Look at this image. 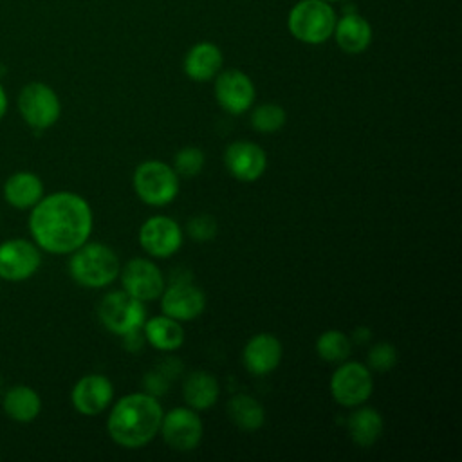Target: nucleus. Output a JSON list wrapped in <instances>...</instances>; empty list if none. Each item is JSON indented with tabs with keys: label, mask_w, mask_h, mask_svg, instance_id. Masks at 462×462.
Wrapping results in <instances>:
<instances>
[{
	"label": "nucleus",
	"mask_w": 462,
	"mask_h": 462,
	"mask_svg": "<svg viewBox=\"0 0 462 462\" xmlns=\"http://www.w3.org/2000/svg\"><path fill=\"white\" fill-rule=\"evenodd\" d=\"M70 254L69 273L72 280L83 287H106L119 276V258L105 244L85 242Z\"/></svg>",
	"instance_id": "3"
},
{
	"label": "nucleus",
	"mask_w": 462,
	"mask_h": 462,
	"mask_svg": "<svg viewBox=\"0 0 462 462\" xmlns=\"http://www.w3.org/2000/svg\"><path fill=\"white\" fill-rule=\"evenodd\" d=\"M397 363V350L392 343L381 341L368 350V366L375 372H386Z\"/></svg>",
	"instance_id": "29"
},
{
	"label": "nucleus",
	"mask_w": 462,
	"mask_h": 462,
	"mask_svg": "<svg viewBox=\"0 0 462 462\" xmlns=\"http://www.w3.org/2000/svg\"><path fill=\"white\" fill-rule=\"evenodd\" d=\"M88 202L72 191H56L32 206L29 231L34 244L52 254H69L83 245L92 231Z\"/></svg>",
	"instance_id": "1"
},
{
	"label": "nucleus",
	"mask_w": 462,
	"mask_h": 462,
	"mask_svg": "<svg viewBox=\"0 0 462 462\" xmlns=\"http://www.w3.org/2000/svg\"><path fill=\"white\" fill-rule=\"evenodd\" d=\"M97 316L108 332L123 336L130 330L143 328L146 309L143 301L132 298L125 291H114L105 294L99 301Z\"/></svg>",
	"instance_id": "6"
},
{
	"label": "nucleus",
	"mask_w": 462,
	"mask_h": 462,
	"mask_svg": "<svg viewBox=\"0 0 462 462\" xmlns=\"http://www.w3.org/2000/svg\"><path fill=\"white\" fill-rule=\"evenodd\" d=\"M282 354L283 350L278 337L271 334H256L245 343L242 361L249 374L267 375L280 365Z\"/></svg>",
	"instance_id": "17"
},
{
	"label": "nucleus",
	"mask_w": 462,
	"mask_h": 462,
	"mask_svg": "<svg viewBox=\"0 0 462 462\" xmlns=\"http://www.w3.org/2000/svg\"><path fill=\"white\" fill-rule=\"evenodd\" d=\"M42 263L40 247L23 238H13L0 244V278L7 282H23L36 274Z\"/></svg>",
	"instance_id": "10"
},
{
	"label": "nucleus",
	"mask_w": 462,
	"mask_h": 462,
	"mask_svg": "<svg viewBox=\"0 0 462 462\" xmlns=\"http://www.w3.org/2000/svg\"><path fill=\"white\" fill-rule=\"evenodd\" d=\"M164 442L175 451H193L204 433L202 420L193 408H173L162 415L161 430Z\"/></svg>",
	"instance_id": "9"
},
{
	"label": "nucleus",
	"mask_w": 462,
	"mask_h": 462,
	"mask_svg": "<svg viewBox=\"0 0 462 462\" xmlns=\"http://www.w3.org/2000/svg\"><path fill=\"white\" fill-rule=\"evenodd\" d=\"M123 341H125L126 350H130V352H137V350L143 346L144 336H143L141 328H135V330H130V332L123 334Z\"/></svg>",
	"instance_id": "33"
},
{
	"label": "nucleus",
	"mask_w": 462,
	"mask_h": 462,
	"mask_svg": "<svg viewBox=\"0 0 462 462\" xmlns=\"http://www.w3.org/2000/svg\"><path fill=\"white\" fill-rule=\"evenodd\" d=\"M161 309L164 316L177 321H191L206 309V294L191 282H175L161 294Z\"/></svg>",
	"instance_id": "14"
},
{
	"label": "nucleus",
	"mask_w": 462,
	"mask_h": 462,
	"mask_svg": "<svg viewBox=\"0 0 462 462\" xmlns=\"http://www.w3.org/2000/svg\"><path fill=\"white\" fill-rule=\"evenodd\" d=\"M354 337L357 343H365L370 337V332H368V328H356Z\"/></svg>",
	"instance_id": "35"
},
{
	"label": "nucleus",
	"mask_w": 462,
	"mask_h": 462,
	"mask_svg": "<svg viewBox=\"0 0 462 462\" xmlns=\"http://www.w3.org/2000/svg\"><path fill=\"white\" fill-rule=\"evenodd\" d=\"M157 370L166 377V379H175L180 372H182V365H180V361L179 359H164L159 366H157Z\"/></svg>",
	"instance_id": "32"
},
{
	"label": "nucleus",
	"mask_w": 462,
	"mask_h": 462,
	"mask_svg": "<svg viewBox=\"0 0 462 462\" xmlns=\"http://www.w3.org/2000/svg\"><path fill=\"white\" fill-rule=\"evenodd\" d=\"M144 339L157 350L171 352L184 343V328L180 321L170 316H155L143 323Z\"/></svg>",
	"instance_id": "22"
},
{
	"label": "nucleus",
	"mask_w": 462,
	"mask_h": 462,
	"mask_svg": "<svg viewBox=\"0 0 462 462\" xmlns=\"http://www.w3.org/2000/svg\"><path fill=\"white\" fill-rule=\"evenodd\" d=\"M229 419L245 431L260 430L265 422V410L254 397L247 393H236L227 401Z\"/></svg>",
	"instance_id": "25"
},
{
	"label": "nucleus",
	"mask_w": 462,
	"mask_h": 462,
	"mask_svg": "<svg viewBox=\"0 0 462 462\" xmlns=\"http://www.w3.org/2000/svg\"><path fill=\"white\" fill-rule=\"evenodd\" d=\"M332 36L343 52L359 54L372 43V27L365 16L348 13L336 20Z\"/></svg>",
	"instance_id": "18"
},
{
	"label": "nucleus",
	"mask_w": 462,
	"mask_h": 462,
	"mask_svg": "<svg viewBox=\"0 0 462 462\" xmlns=\"http://www.w3.org/2000/svg\"><path fill=\"white\" fill-rule=\"evenodd\" d=\"M224 63L222 51L211 42L195 43L184 56L182 69L188 78L193 81H208L213 79Z\"/></svg>",
	"instance_id": "19"
},
{
	"label": "nucleus",
	"mask_w": 462,
	"mask_h": 462,
	"mask_svg": "<svg viewBox=\"0 0 462 462\" xmlns=\"http://www.w3.org/2000/svg\"><path fill=\"white\" fill-rule=\"evenodd\" d=\"M137 197L150 206H166L179 193V175L162 161L141 162L132 177Z\"/></svg>",
	"instance_id": "5"
},
{
	"label": "nucleus",
	"mask_w": 462,
	"mask_h": 462,
	"mask_svg": "<svg viewBox=\"0 0 462 462\" xmlns=\"http://www.w3.org/2000/svg\"><path fill=\"white\" fill-rule=\"evenodd\" d=\"M254 85L251 78L238 70L227 69L217 74L215 79V97L218 105L231 116H240L251 108L254 101Z\"/></svg>",
	"instance_id": "13"
},
{
	"label": "nucleus",
	"mask_w": 462,
	"mask_h": 462,
	"mask_svg": "<svg viewBox=\"0 0 462 462\" xmlns=\"http://www.w3.org/2000/svg\"><path fill=\"white\" fill-rule=\"evenodd\" d=\"M217 220L211 215H195L188 222V235L197 242H208L217 235Z\"/></svg>",
	"instance_id": "30"
},
{
	"label": "nucleus",
	"mask_w": 462,
	"mask_h": 462,
	"mask_svg": "<svg viewBox=\"0 0 462 462\" xmlns=\"http://www.w3.org/2000/svg\"><path fill=\"white\" fill-rule=\"evenodd\" d=\"M218 381L213 374L204 370H195L186 375L182 384V397L189 408L195 411L209 410L218 399Z\"/></svg>",
	"instance_id": "21"
},
{
	"label": "nucleus",
	"mask_w": 462,
	"mask_h": 462,
	"mask_svg": "<svg viewBox=\"0 0 462 462\" xmlns=\"http://www.w3.org/2000/svg\"><path fill=\"white\" fill-rule=\"evenodd\" d=\"M224 164L235 179L253 182L263 175L267 155L253 141H235L224 152Z\"/></svg>",
	"instance_id": "15"
},
{
	"label": "nucleus",
	"mask_w": 462,
	"mask_h": 462,
	"mask_svg": "<svg viewBox=\"0 0 462 462\" xmlns=\"http://www.w3.org/2000/svg\"><path fill=\"white\" fill-rule=\"evenodd\" d=\"M285 123H287V114L276 103L260 105L258 108H254V112L251 116L253 128L262 134H274V132L282 130Z\"/></svg>",
	"instance_id": "27"
},
{
	"label": "nucleus",
	"mask_w": 462,
	"mask_h": 462,
	"mask_svg": "<svg viewBox=\"0 0 462 462\" xmlns=\"http://www.w3.org/2000/svg\"><path fill=\"white\" fill-rule=\"evenodd\" d=\"M139 244L146 254L153 258H168L182 245L180 226L164 215H155L144 220L139 229Z\"/></svg>",
	"instance_id": "12"
},
{
	"label": "nucleus",
	"mask_w": 462,
	"mask_h": 462,
	"mask_svg": "<svg viewBox=\"0 0 462 462\" xmlns=\"http://www.w3.org/2000/svg\"><path fill=\"white\" fill-rule=\"evenodd\" d=\"M384 422L377 410L374 408H359L348 419V433L356 446L370 448L383 435Z\"/></svg>",
	"instance_id": "24"
},
{
	"label": "nucleus",
	"mask_w": 462,
	"mask_h": 462,
	"mask_svg": "<svg viewBox=\"0 0 462 462\" xmlns=\"http://www.w3.org/2000/svg\"><path fill=\"white\" fill-rule=\"evenodd\" d=\"M121 283L126 294L139 301L157 300L164 291V276L152 260L134 258L119 271Z\"/></svg>",
	"instance_id": "11"
},
{
	"label": "nucleus",
	"mask_w": 462,
	"mask_h": 462,
	"mask_svg": "<svg viewBox=\"0 0 462 462\" xmlns=\"http://www.w3.org/2000/svg\"><path fill=\"white\" fill-rule=\"evenodd\" d=\"M318 356L327 363H343L350 354V337L337 330H325L316 341Z\"/></svg>",
	"instance_id": "26"
},
{
	"label": "nucleus",
	"mask_w": 462,
	"mask_h": 462,
	"mask_svg": "<svg viewBox=\"0 0 462 462\" xmlns=\"http://www.w3.org/2000/svg\"><path fill=\"white\" fill-rule=\"evenodd\" d=\"M5 112H7V94L0 85V119L5 116Z\"/></svg>",
	"instance_id": "34"
},
{
	"label": "nucleus",
	"mask_w": 462,
	"mask_h": 462,
	"mask_svg": "<svg viewBox=\"0 0 462 462\" xmlns=\"http://www.w3.org/2000/svg\"><path fill=\"white\" fill-rule=\"evenodd\" d=\"M204 152L197 146H186L182 150L177 152L175 159H173V170L179 177H195L200 173V170L204 168Z\"/></svg>",
	"instance_id": "28"
},
{
	"label": "nucleus",
	"mask_w": 462,
	"mask_h": 462,
	"mask_svg": "<svg viewBox=\"0 0 462 462\" xmlns=\"http://www.w3.org/2000/svg\"><path fill=\"white\" fill-rule=\"evenodd\" d=\"M0 390H2V379H0Z\"/></svg>",
	"instance_id": "37"
},
{
	"label": "nucleus",
	"mask_w": 462,
	"mask_h": 462,
	"mask_svg": "<svg viewBox=\"0 0 462 462\" xmlns=\"http://www.w3.org/2000/svg\"><path fill=\"white\" fill-rule=\"evenodd\" d=\"M4 411L14 422H32L42 411V399L38 392L27 384H16L4 395Z\"/></svg>",
	"instance_id": "23"
},
{
	"label": "nucleus",
	"mask_w": 462,
	"mask_h": 462,
	"mask_svg": "<svg viewBox=\"0 0 462 462\" xmlns=\"http://www.w3.org/2000/svg\"><path fill=\"white\" fill-rule=\"evenodd\" d=\"M143 384H144V390L146 393L157 397V395H162L166 393L168 386H170V379H166L157 368L153 372H148L143 379Z\"/></svg>",
	"instance_id": "31"
},
{
	"label": "nucleus",
	"mask_w": 462,
	"mask_h": 462,
	"mask_svg": "<svg viewBox=\"0 0 462 462\" xmlns=\"http://www.w3.org/2000/svg\"><path fill=\"white\" fill-rule=\"evenodd\" d=\"M374 390V377L368 366L357 361H343L330 379L334 401L345 408L361 406Z\"/></svg>",
	"instance_id": "8"
},
{
	"label": "nucleus",
	"mask_w": 462,
	"mask_h": 462,
	"mask_svg": "<svg viewBox=\"0 0 462 462\" xmlns=\"http://www.w3.org/2000/svg\"><path fill=\"white\" fill-rule=\"evenodd\" d=\"M43 197V182L32 171H14L4 184V199L16 209H27Z\"/></svg>",
	"instance_id": "20"
},
{
	"label": "nucleus",
	"mask_w": 462,
	"mask_h": 462,
	"mask_svg": "<svg viewBox=\"0 0 462 462\" xmlns=\"http://www.w3.org/2000/svg\"><path fill=\"white\" fill-rule=\"evenodd\" d=\"M336 11L325 0H300L289 13V32L303 43L318 45L327 42L336 25Z\"/></svg>",
	"instance_id": "4"
},
{
	"label": "nucleus",
	"mask_w": 462,
	"mask_h": 462,
	"mask_svg": "<svg viewBox=\"0 0 462 462\" xmlns=\"http://www.w3.org/2000/svg\"><path fill=\"white\" fill-rule=\"evenodd\" d=\"M162 415L157 397L146 392L130 393L112 406L106 430L116 444L137 449L146 446L159 433Z\"/></svg>",
	"instance_id": "2"
},
{
	"label": "nucleus",
	"mask_w": 462,
	"mask_h": 462,
	"mask_svg": "<svg viewBox=\"0 0 462 462\" xmlns=\"http://www.w3.org/2000/svg\"><path fill=\"white\" fill-rule=\"evenodd\" d=\"M18 110L23 121L34 130L52 126L61 114L58 94L42 81L27 83L18 94Z\"/></svg>",
	"instance_id": "7"
},
{
	"label": "nucleus",
	"mask_w": 462,
	"mask_h": 462,
	"mask_svg": "<svg viewBox=\"0 0 462 462\" xmlns=\"http://www.w3.org/2000/svg\"><path fill=\"white\" fill-rule=\"evenodd\" d=\"M325 2H328V4H330V2H345V0H325Z\"/></svg>",
	"instance_id": "36"
},
{
	"label": "nucleus",
	"mask_w": 462,
	"mask_h": 462,
	"mask_svg": "<svg viewBox=\"0 0 462 462\" xmlns=\"http://www.w3.org/2000/svg\"><path fill=\"white\" fill-rule=\"evenodd\" d=\"M112 399H114V386L110 379L101 374H88L81 377L70 392V401L74 410L88 417L99 415L103 410H106Z\"/></svg>",
	"instance_id": "16"
}]
</instances>
